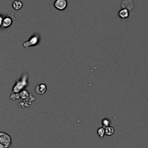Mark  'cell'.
<instances>
[{"label": "cell", "instance_id": "cell-1", "mask_svg": "<svg viewBox=\"0 0 148 148\" xmlns=\"http://www.w3.org/2000/svg\"><path fill=\"white\" fill-rule=\"evenodd\" d=\"M27 85H28V76H27V75H24L22 76V78L19 81H17L16 82V84L14 85V87L12 88V91H13V93H19Z\"/></svg>", "mask_w": 148, "mask_h": 148}, {"label": "cell", "instance_id": "cell-2", "mask_svg": "<svg viewBox=\"0 0 148 148\" xmlns=\"http://www.w3.org/2000/svg\"><path fill=\"white\" fill-rule=\"evenodd\" d=\"M0 143L5 148H10L11 146V138L10 136L3 132H0Z\"/></svg>", "mask_w": 148, "mask_h": 148}, {"label": "cell", "instance_id": "cell-3", "mask_svg": "<svg viewBox=\"0 0 148 148\" xmlns=\"http://www.w3.org/2000/svg\"><path fill=\"white\" fill-rule=\"evenodd\" d=\"M38 42H39V36H33L29 41H27V42H25L23 45V47L25 48V49H29V47H31V46H35V45H36L37 43H38Z\"/></svg>", "mask_w": 148, "mask_h": 148}, {"label": "cell", "instance_id": "cell-4", "mask_svg": "<svg viewBox=\"0 0 148 148\" xmlns=\"http://www.w3.org/2000/svg\"><path fill=\"white\" fill-rule=\"evenodd\" d=\"M54 6L56 10H63L68 6V1L67 0H56L54 3Z\"/></svg>", "mask_w": 148, "mask_h": 148}, {"label": "cell", "instance_id": "cell-5", "mask_svg": "<svg viewBox=\"0 0 148 148\" xmlns=\"http://www.w3.org/2000/svg\"><path fill=\"white\" fill-rule=\"evenodd\" d=\"M35 91H36V93L37 95H44V94L46 93V91H47V86H46L45 84H43V83L39 84V85H37V86L35 88Z\"/></svg>", "mask_w": 148, "mask_h": 148}, {"label": "cell", "instance_id": "cell-6", "mask_svg": "<svg viewBox=\"0 0 148 148\" xmlns=\"http://www.w3.org/2000/svg\"><path fill=\"white\" fill-rule=\"evenodd\" d=\"M121 6L122 9H126L127 10H131L134 8V3L132 0H123L121 3Z\"/></svg>", "mask_w": 148, "mask_h": 148}, {"label": "cell", "instance_id": "cell-7", "mask_svg": "<svg viewBox=\"0 0 148 148\" xmlns=\"http://www.w3.org/2000/svg\"><path fill=\"white\" fill-rule=\"evenodd\" d=\"M119 17H121V19H126L129 16V10H126V9H122L119 11L118 13Z\"/></svg>", "mask_w": 148, "mask_h": 148}, {"label": "cell", "instance_id": "cell-8", "mask_svg": "<svg viewBox=\"0 0 148 148\" xmlns=\"http://www.w3.org/2000/svg\"><path fill=\"white\" fill-rule=\"evenodd\" d=\"M12 24V18L10 17V16H6L4 19H3L2 21V25L3 28H6V27H9Z\"/></svg>", "mask_w": 148, "mask_h": 148}, {"label": "cell", "instance_id": "cell-9", "mask_svg": "<svg viewBox=\"0 0 148 148\" xmlns=\"http://www.w3.org/2000/svg\"><path fill=\"white\" fill-rule=\"evenodd\" d=\"M12 7H13L14 10H21L22 7H23V3H22L20 0H15V1L13 2V3H12Z\"/></svg>", "mask_w": 148, "mask_h": 148}, {"label": "cell", "instance_id": "cell-10", "mask_svg": "<svg viewBox=\"0 0 148 148\" xmlns=\"http://www.w3.org/2000/svg\"><path fill=\"white\" fill-rule=\"evenodd\" d=\"M19 97L22 99V100H26L29 96V93L27 91V90H25V89H23L22 91H20L19 93Z\"/></svg>", "mask_w": 148, "mask_h": 148}, {"label": "cell", "instance_id": "cell-11", "mask_svg": "<svg viewBox=\"0 0 148 148\" xmlns=\"http://www.w3.org/2000/svg\"><path fill=\"white\" fill-rule=\"evenodd\" d=\"M105 128V135L107 136H112L114 134V128L113 127H104Z\"/></svg>", "mask_w": 148, "mask_h": 148}, {"label": "cell", "instance_id": "cell-12", "mask_svg": "<svg viewBox=\"0 0 148 148\" xmlns=\"http://www.w3.org/2000/svg\"><path fill=\"white\" fill-rule=\"evenodd\" d=\"M97 135L100 138H103L105 136V128L104 127H100L97 130Z\"/></svg>", "mask_w": 148, "mask_h": 148}, {"label": "cell", "instance_id": "cell-13", "mask_svg": "<svg viewBox=\"0 0 148 148\" xmlns=\"http://www.w3.org/2000/svg\"><path fill=\"white\" fill-rule=\"evenodd\" d=\"M110 123H111V121H110V120H109V119L105 118V119H103V120H102V125H103V127H108V126L110 125Z\"/></svg>", "mask_w": 148, "mask_h": 148}, {"label": "cell", "instance_id": "cell-14", "mask_svg": "<svg viewBox=\"0 0 148 148\" xmlns=\"http://www.w3.org/2000/svg\"><path fill=\"white\" fill-rule=\"evenodd\" d=\"M10 98L12 101H16V100H17V99H20L19 94H18V93H12V94L10 95Z\"/></svg>", "mask_w": 148, "mask_h": 148}, {"label": "cell", "instance_id": "cell-15", "mask_svg": "<svg viewBox=\"0 0 148 148\" xmlns=\"http://www.w3.org/2000/svg\"><path fill=\"white\" fill-rule=\"evenodd\" d=\"M2 21H3V18H2V17L0 16V26L2 25Z\"/></svg>", "mask_w": 148, "mask_h": 148}, {"label": "cell", "instance_id": "cell-16", "mask_svg": "<svg viewBox=\"0 0 148 148\" xmlns=\"http://www.w3.org/2000/svg\"><path fill=\"white\" fill-rule=\"evenodd\" d=\"M0 148H5V147H3V145L0 143Z\"/></svg>", "mask_w": 148, "mask_h": 148}]
</instances>
